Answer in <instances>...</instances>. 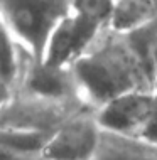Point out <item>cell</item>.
Wrapping results in <instances>:
<instances>
[{"label": "cell", "instance_id": "9a60e30c", "mask_svg": "<svg viewBox=\"0 0 157 160\" xmlns=\"http://www.w3.org/2000/svg\"><path fill=\"white\" fill-rule=\"evenodd\" d=\"M8 93H10V89H8L7 86H3L2 83H0V101H2V99L5 98V96H7Z\"/></svg>", "mask_w": 157, "mask_h": 160}, {"label": "cell", "instance_id": "9c48e42d", "mask_svg": "<svg viewBox=\"0 0 157 160\" xmlns=\"http://www.w3.org/2000/svg\"><path fill=\"white\" fill-rule=\"evenodd\" d=\"M157 17V3L152 0H115L108 27L123 34L139 32Z\"/></svg>", "mask_w": 157, "mask_h": 160}, {"label": "cell", "instance_id": "2e32d148", "mask_svg": "<svg viewBox=\"0 0 157 160\" xmlns=\"http://www.w3.org/2000/svg\"><path fill=\"white\" fill-rule=\"evenodd\" d=\"M152 2H155V3H157V0H152Z\"/></svg>", "mask_w": 157, "mask_h": 160}, {"label": "cell", "instance_id": "8992f818", "mask_svg": "<svg viewBox=\"0 0 157 160\" xmlns=\"http://www.w3.org/2000/svg\"><path fill=\"white\" fill-rule=\"evenodd\" d=\"M102 130L142 137L152 116V89L115 96L97 108Z\"/></svg>", "mask_w": 157, "mask_h": 160}, {"label": "cell", "instance_id": "3957f363", "mask_svg": "<svg viewBox=\"0 0 157 160\" xmlns=\"http://www.w3.org/2000/svg\"><path fill=\"white\" fill-rule=\"evenodd\" d=\"M83 106L90 105L80 99L64 101L22 91H10L0 101V128L51 135Z\"/></svg>", "mask_w": 157, "mask_h": 160}, {"label": "cell", "instance_id": "5bb4252c", "mask_svg": "<svg viewBox=\"0 0 157 160\" xmlns=\"http://www.w3.org/2000/svg\"><path fill=\"white\" fill-rule=\"evenodd\" d=\"M0 160H42L39 157H29V155H20L15 152H10L5 147L0 145Z\"/></svg>", "mask_w": 157, "mask_h": 160}, {"label": "cell", "instance_id": "7a4b0ae2", "mask_svg": "<svg viewBox=\"0 0 157 160\" xmlns=\"http://www.w3.org/2000/svg\"><path fill=\"white\" fill-rule=\"evenodd\" d=\"M71 12V0H0V15L34 58L44 54L52 31Z\"/></svg>", "mask_w": 157, "mask_h": 160}, {"label": "cell", "instance_id": "7c38bea8", "mask_svg": "<svg viewBox=\"0 0 157 160\" xmlns=\"http://www.w3.org/2000/svg\"><path fill=\"white\" fill-rule=\"evenodd\" d=\"M132 39L135 41L139 51L142 52L145 62L149 64L155 83L157 81V17L149 25H145L139 32L132 34Z\"/></svg>", "mask_w": 157, "mask_h": 160}, {"label": "cell", "instance_id": "ba28073f", "mask_svg": "<svg viewBox=\"0 0 157 160\" xmlns=\"http://www.w3.org/2000/svg\"><path fill=\"white\" fill-rule=\"evenodd\" d=\"M91 160H157V143L139 135L102 130Z\"/></svg>", "mask_w": 157, "mask_h": 160}, {"label": "cell", "instance_id": "30bf717a", "mask_svg": "<svg viewBox=\"0 0 157 160\" xmlns=\"http://www.w3.org/2000/svg\"><path fill=\"white\" fill-rule=\"evenodd\" d=\"M25 49L17 42L7 22L0 15V83L12 91Z\"/></svg>", "mask_w": 157, "mask_h": 160}, {"label": "cell", "instance_id": "277c9868", "mask_svg": "<svg viewBox=\"0 0 157 160\" xmlns=\"http://www.w3.org/2000/svg\"><path fill=\"white\" fill-rule=\"evenodd\" d=\"M102 127L97 108L83 106L47 137L42 160H91L98 147Z\"/></svg>", "mask_w": 157, "mask_h": 160}, {"label": "cell", "instance_id": "5b68a950", "mask_svg": "<svg viewBox=\"0 0 157 160\" xmlns=\"http://www.w3.org/2000/svg\"><path fill=\"white\" fill-rule=\"evenodd\" d=\"M12 91H22L49 99L85 101L80 94L71 66H59L37 59L27 51L24 52Z\"/></svg>", "mask_w": 157, "mask_h": 160}, {"label": "cell", "instance_id": "52a82bcc", "mask_svg": "<svg viewBox=\"0 0 157 160\" xmlns=\"http://www.w3.org/2000/svg\"><path fill=\"white\" fill-rule=\"evenodd\" d=\"M102 29L105 27L71 10L52 31L41 59L59 66H71L88 49Z\"/></svg>", "mask_w": 157, "mask_h": 160}, {"label": "cell", "instance_id": "8fae6325", "mask_svg": "<svg viewBox=\"0 0 157 160\" xmlns=\"http://www.w3.org/2000/svg\"><path fill=\"white\" fill-rule=\"evenodd\" d=\"M115 0H71V10L95 22L100 27L110 24Z\"/></svg>", "mask_w": 157, "mask_h": 160}, {"label": "cell", "instance_id": "4fadbf2b", "mask_svg": "<svg viewBox=\"0 0 157 160\" xmlns=\"http://www.w3.org/2000/svg\"><path fill=\"white\" fill-rule=\"evenodd\" d=\"M142 137L157 143V81L154 83V89H152V116Z\"/></svg>", "mask_w": 157, "mask_h": 160}, {"label": "cell", "instance_id": "6da1fadb", "mask_svg": "<svg viewBox=\"0 0 157 160\" xmlns=\"http://www.w3.org/2000/svg\"><path fill=\"white\" fill-rule=\"evenodd\" d=\"M81 98L100 108L115 96L154 89V76L132 36L105 27L71 64Z\"/></svg>", "mask_w": 157, "mask_h": 160}]
</instances>
